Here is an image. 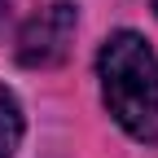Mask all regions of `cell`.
<instances>
[{
	"label": "cell",
	"mask_w": 158,
	"mask_h": 158,
	"mask_svg": "<svg viewBox=\"0 0 158 158\" xmlns=\"http://www.w3.org/2000/svg\"><path fill=\"white\" fill-rule=\"evenodd\" d=\"M97 79L110 118L132 141H158V53L136 31H114L97 53Z\"/></svg>",
	"instance_id": "6da1fadb"
},
{
	"label": "cell",
	"mask_w": 158,
	"mask_h": 158,
	"mask_svg": "<svg viewBox=\"0 0 158 158\" xmlns=\"http://www.w3.org/2000/svg\"><path fill=\"white\" fill-rule=\"evenodd\" d=\"M75 5H66V0H53V5H44L31 22L22 27V35H18V62L31 66V70H44V66H57L66 62V53L75 44Z\"/></svg>",
	"instance_id": "7a4b0ae2"
},
{
	"label": "cell",
	"mask_w": 158,
	"mask_h": 158,
	"mask_svg": "<svg viewBox=\"0 0 158 158\" xmlns=\"http://www.w3.org/2000/svg\"><path fill=\"white\" fill-rule=\"evenodd\" d=\"M18 141H22V106H18V97L0 84V158H13Z\"/></svg>",
	"instance_id": "3957f363"
},
{
	"label": "cell",
	"mask_w": 158,
	"mask_h": 158,
	"mask_svg": "<svg viewBox=\"0 0 158 158\" xmlns=\"http://www.w3.org/2000/svg\"><path fill=\"white\" fill-rule=\"evenodd\" d=\"M5 27H9V0H0V35H5Z\"/></svg>",
	"instance_id": "277c9868"
},
{
	"label": "cell",
	"mask_w": 158,
	"mask_h": 158,
	"mask_svg": "<svg viewBox=\"0 0 158 158\" xmlns=\"http://www.w3.org/2000/svg\"><path fill=\"white\" fill-rule=\"evenodd\" d=\"M154 13H158V0H154Z\"/></svg>",
	"instance_id": "5b68a950"
}]
</instances>
